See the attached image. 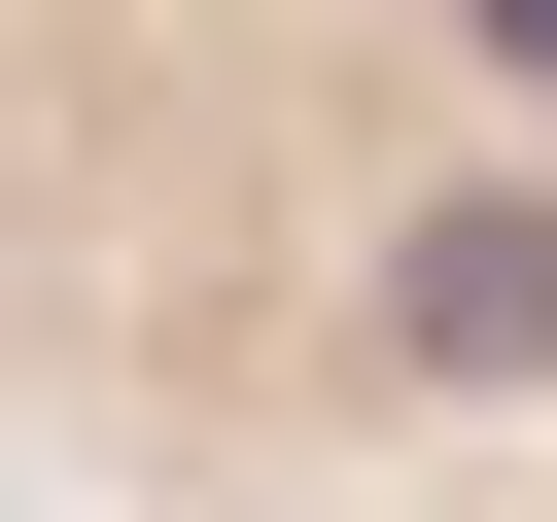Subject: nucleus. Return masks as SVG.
I'll list each match as a JSON object with an SVG mask.
<instances>
[{
    "mask_svg": "<svg viewBox=\"0 0 557 522\" xmlns=\"http://www.w3.org/2000/svg\"><path fill=\"white\" fill-rule=\"evenodd\" d=\"M383 348L418 383H557V209H418L383 244Z\"/></svg>",
    "mask_w": 557,
    "mask_h": 522,
    "instance_id": "obj_1",
    "label": "nucleus"
},
{
    "mask_svg": "<svg viewBox=\"0 0 557 522\" xmlns=\"http://www.w3.org/2000/svg\"><path fill=\"white\" fill-rule=\"evenodd\" d=\"M453 35H487V70H522V104H557V0H453Z\"/></svg>",
    "mask_w": 557,
    "mask_h": 522,
    "instance_id": "obj_2",
    "label": "nucleus"
}]
</instances>
